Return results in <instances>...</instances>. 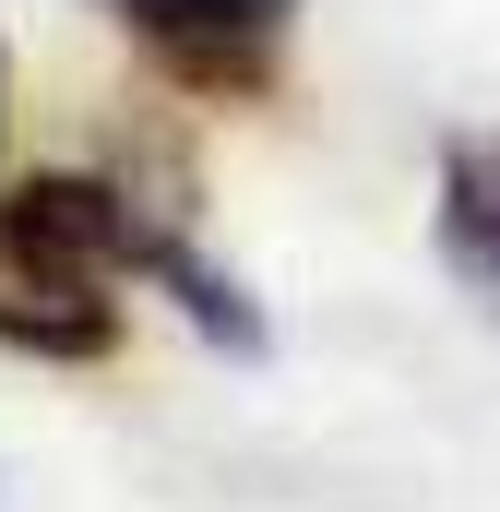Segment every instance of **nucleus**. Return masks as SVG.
Wrapping results in <instances>:
<instances>
[{"label":"nucleus","instance_id":"f257e3e1","mask_svg":"<svg viewBox=\"0 0 500 512\" xmlns=\"http://www.w3.org/2000/svg\"><path fill=\"white\" fill-rule=\"evenodd\" d=\"M131 286H155L215 358H262V310L167 203L96 167H48L0 191V346L36 370H96L131 334Z\"/></svg>","mask_w":500,"mask_h":512},{"label":"nucleus","instance_id":"f03ea898","mask_svg":"<svg viewBox=\"0 0 500 512\" xmlns=\"http://www.w3.org/2000/svg\"><path fill=\"white\" fill-rule=\"evenodd\" d=\"M96 12L167 84H191V96H262L286 72V36H298L310 0H96Z\"/></svg>","mask_w":500,"mask_h":512},{"label":"nucleus","instance_id":"7ed1b4c3","mask_svg":"<svg viewBox=\"0 0 500 512\" xmlns=\"http://www.w3.org/2000/svg\"><path fill=\"white\" fill-rule=\"evenodd\" d=\"M429 239H441V262H453V274H465V286L500 310V143H489V131H465V143L441 155Z\"/></svg>","mask_w":500,"mask_h":512},{"label":"nucleus","instance_id":"20e7f679","mask_svg":"<svg viewBox=\"0 0 500 512\" xmlns=\"http://www.w3.org/2000/svg\"><path fill=\"white\" fill-rule=\"evenodd\" d=\"M0 120H12V48H0Z\"/></svg>","mask_w":500,"mask_h":512}]
</instances>
